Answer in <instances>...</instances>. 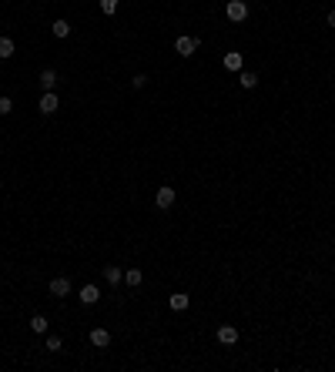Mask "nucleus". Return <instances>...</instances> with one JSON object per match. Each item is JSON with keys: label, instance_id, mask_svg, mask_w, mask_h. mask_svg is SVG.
<instances>
[{"label": "nucleus", "instance_id": "nucleus-15", "mask_svg": "<svg viewBox=\"0 0 335 372\" xmlns=\"http://www.w3.org/2000/svg\"><path fill=\"white\" fill-rule=\"evenodd\" d=\"M228 71H241V54L238 50H232V54H225V61H221Z\"/></svg>", "mask_w": 335, "mask_h": 372}, {"label": "nucleus", "instance_id": "nucleus-18", "mask_svg": "<svg viewBox=\"0 0 335 372\" xmlns=\"http://www.w3.org/2000/svg\"><path fill=\"white\" fill-rule=\"evenodd\" d=\"M118 7H121V0H101V14H107V17H111Z\"/></svg>", "mask_w": 335, "mask_h": 372}, {"label": "nucleus", "instance_id": "nucleus-6", "mask_svg": "<svg viewBox=\"0 0 335 372\" xmlns=\"http://www.w3.org/2000/svg\"><path fill=\"white\" fill-rule=\"evenodd\" d=\"M88 339H91V346H94V349H107V346H111V332H107V329H91Z\"/></svg>", "mask_w": 335, "mask_h": 372}, {"label": "nucleus", "instance_id": "nucleus-9", "mask_svg": "<svg viewBox=\"0 0 335 372\" xmlns=\"http://www.w3.org/2000/svg\"><path fill=\"white\" fill-rule=\"evenodd\" d=\"M50 295H57V299L71 295V282H67L64 275H61V278H54V282H50Z\"/></svg>", "mask_w": 335, "mask_h": 372}, {"label": "nucleus", "instance_id": "nucleus-11", "mask_svg": "<svg viewBox=\"0 0 335 372\" xmlns=\"http://www.w3.org/2000/svg\"><path fill=\"white\" fill-rule=\"evenodd\" d=\"M57 81H61V77H57V71H50V67H47L44 74H40V88H44V91H54V88H57Z\"/></svg>", "mask_w": 335, "mask_h": 372}, {"label": "nucleus", "instance_id": "nucleus-1", "mask_svg": "<svg viewBox=\"0 0 335 372\" xmlns=\"http://www.w3.org/2000/svg\"><path fill=\"white\" fill-rule=\"evenodd\" d=\"M225 17L232 20V24H241L248 17V4L245 0H228V7H225Z\"/></svg>", "mask_w": 335, "mask_h": 372}, {"label": "nucleus", "instance_id": "nucleus-3", "mask_svg": "<svg viewBox=\"0 0 335 372\" xmlns=\"http://www.w3.org/2000/svg\"><path fill=\"white\" fill-rule=\"evenodd\" d=\"M57 107H61V97H57L54 91H44V97H40V104H37V111H40V114H54Z\"/></svg>", "mask_w": 335, "mask_h": 372}, {"label": "nucleus", "instance_id": "nucleus-12", "mask_svg": "<svg viewBox=\"0 0 335 372\" xmlns=\"http://www.w3.org/2000/svg\"><path fill=\"white\" fill-rule=\"evenodd\" d=\"M238 84H241L245 91L258 88V74H255V71H241V74H238Z\"/></svg>", "mask_w": 335, "mask_h": 372}, {"label": "nucleus", "instance_id": "nucleus-16", "mask_svg": "<svg viewBox=\"0 0 335 372\" xmlns=\"http://www.w3.org/2000/svg\"><path fill=\"white\" fill-rule=\"evenodd\" d=\"M47 325H50V322H47L44 316H34V319H31V329L37 332V335H44V332H47Z\"/></svg>", "mask_w": 335, "mask_h": 372}, {"label": "nucleus", "instance_id": "nucleus-14", "mask_svg": "<svg viewBox=\"0 0 335 372\" xmlns=\"http://www.w3.org/2000/svg\"><path fill=\"white\" fill-rule=\"evenodd\" d=\"M14 41H10V37H0V61H10V57H14Z\"/></svg>", "mask_w": 335, "mask_h": 372}, {"label": "nucleus", "instance_id": "nucleus-10", "mask_svg": "<svg viewBox=\"0 0 335 372\" xmlns=\"http://www.w3.org/2000/svg\"><path fill=\"white\" fill-rule=\"evenodd\" d=\"M104 282H111V285L124 282V268H118V265H107V268H104Z\"/></svg>", "mask_w": 335, "mask_h": 372}, {"label": "nucleus", "instance_id": "nucleus-7", "mask_svg": "<svg viewBox=\"0 0 335 372\" xmlns=\"http://www.w3.org/2000/svg\"><path fill=\"white\" fill-rule=\"evenodd\" d=\"M188 305H191V299H188L184 292H175V295H168V308H171V312H184Z\"/></svg>", "mask_w": 335, "mask_h": 372}, {"label": "nucleus", "instance_id": "nucleus-13", "mask_svg": "<svg viewBox=\"0 0 335 372\" xmlns=\"http://www.w3.org/2000/svg\"><path fill=\"white\" fill-rule=\"evenodd\" d=\"M50 34H54L57 41H64L67 34H71V24H67V20H54V24H50Z\"/></svg>", "mask_w": 335, "mask_h": 372}, {"label": "nucleus", "instance_id": "nucleus-4", "mask_svg": "<svg viewBox=\"0 0 335 372\" xmlns=\"http://www.w3.org/2000/svg\"><path fill=\"white\" fill-rule=\"evenodd\" d=\"M175 198H178V191L175 188H158V194H154V205H158V208H171V205H175Z\"/></svg>", "mask_w": 335, "mask_h": 372}, {"label": "nucleus", "instance_id": "nucleus-20", "mask_svg": "<svg viewBox=\"0 0 335 372\" xmlns=\"http://www.w3.org/2000/svg\"><path fill=\"white\" fill-rule=\"evenodd\" d=\"M14 111V101L10 97H0V114H10Z\"/></svg>", "mask_w": 335, "mask_h": 372}, {"label": "nucleus", "instance_id": "nucleus-17", "mask_svg": "<svg viewBox=\"0 0 335 372\" xmlns=\"http://www.w3.org/2000/svg\"><path fill=\"white\" fill-rule=\"evenodd\" d=\"M124 282L128 285H141V268H128V272H124Z\"/></svg>", "mask_w": 335, "mask_h": 372}, {"label": "nucleus", "instance_id": "nucleus-5", "mask_svg": "<svg viewBox=\"0 0 335 372\" xmlns=\"http://www.w3.org/2000/svg\"><path fill=\"white\" fill-rule=\"evenodd\" d=\"M218 342H221V346H235V342H238V329H235V325H218Z\"/></svg>", "mask_w": 335, "mask_h": 372}, {"label": "nucleus", "instance_id": "nucleus-8", "mask_svg": "<svg viewBox=\"0 0 335 372\" xmlns=\"http://www.w3.org/2000/svg\"><path fill=\"white\" fill-rule=\"evenodd\" d=\"M80 302H84V305H97V302H101V289H97V285H84V289H80Z\"/></svg>", "mask_w": 335, "mask_h": 372}, {"label": "nucleus", "instance_id": "nucleus-2", "mask_svg": "<svg viewBox=\"0 0 335 372\" xmlns=\"http://www.w3.org/2000/svg\"><path fill=\"white\" fill-rule=\"evenodd\" d=\"M198 47H201V41H198V37H178V41H175V50H178L181 57H191Z\"/></svg>", "mask_w": 335, "mask_h": 372}, {"label": "nucleus", "instance_id": "nucleus-22", "mask_svg": "<svg viewBox=\"0 0 335 372\" xmlns=\"http://www.w3.org/2000/svg\"><path fill=\"white\" fill-rule=\"evenodd\" d=\"M328 27H335V10H328Z\"/></svg>", "mask_w": 335, "mask_h": 372}, {"label": "nucleus", "instance_id": "nucleus-19", "mask_svg": "<svg viewBox=\"0 0 335 372\" xmlns=\"http://www.w3.org/2000/svg\"><path fill=\"white\" fill-rule=\"evenodd\" d=\"M44 349H47V352H61L64 346H61V339H57V335H47V346H44Z\"/></svg>", "mask_w": 335, "mask_h": 372}, {"label": "nucleus", "instance_id": "nucleus-21", "mask_svg": "<svg viewBox=\"0 0 335 372\" xmlns=\"http://www.w3.org/2000/svg\"><path fill=\"white\" fill-rule=\"evenodd\" d=\"M144 84H148V77H144V74H134V77H131V88H137V91H141Z\"/></svg>", "mask_w": 335, "mask_h": 372}]
</instances>
